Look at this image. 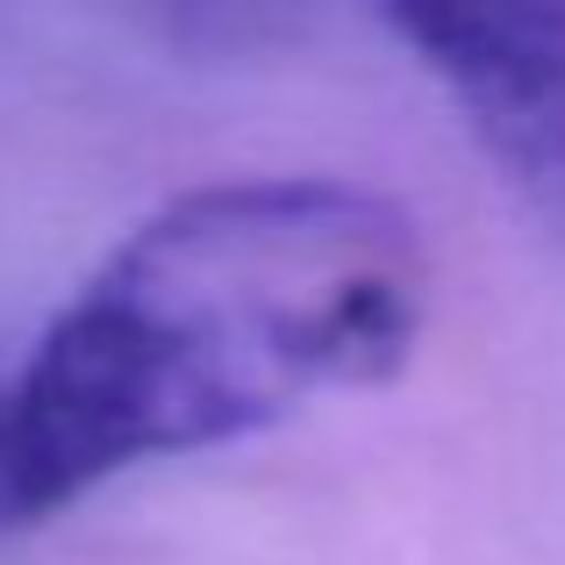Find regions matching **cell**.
Masks as SVG:
<instances>
[{"mask_svg":"<svg viewBox=\"0 0 565 565\" xmlns=\"http://www.w3.org/2000/svg\"><path fill=\"white\" fill-rule=\"evenodd\" d=\"M429 258L344 180H215L100 258L0 380V537L100 480L301 415L408 365Z\"/></svg>","mask_w":565,"mask_h":565,"instance_id":"1","label":"cell"},{"mask_svg":"<svg viewBox=\"0 0 565 565\" xmlns=\"http://www.w3.org/2000/svg\"><path fill=\"white\" fill-rule=\"evenodd\" d=\"M201 8H222V14H250V8H287V0H201Z\"/></svg>","mask_w":565,"mask_h":565,"instance_id":"3","label":"cell"},{"mask_svg":"<svg viewBox=\"0 0 565 565\" xmlns=\"http://www.w3.org/2000/svg\"><path fill=\"white\" fill-rule=\"evenodd\" d=\"M494 172L565 230V0H380Z\"/></svg>","mask_w":565,"mask_h":565,"instance_id":"2","label":"cell"}]
</instances>
